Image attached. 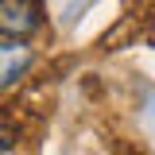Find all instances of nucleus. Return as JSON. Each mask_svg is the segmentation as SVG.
Listing matches in <instances>:
<instances>
[{"label": "nucleus", "mask_w": 155, "mask_h": 155, "mask_svg": "<svg viewBox=\"0 0 155 155\" xmlns=\"http://www.w3.org/2000/svg\"><path fill=\"white\" fill-rule=\"evenodd\" d=\"M39 27L35 0H0V35L4 39H27Z\"/></svg>", "instance_id": "obj_1"}, {"label": "nucleus", "mask_w": 155, "mask_h": 155, "mask_svg": "<svg viewBox=\"0 0 155 155\" xmlns=\"http://www.w3.org/2000/svg\"><path fill=\"white\" fill-rule=\"evenodd\" d=\"M12 143H16V136H12V132H4V128H0V151H8Z\"/></svg>", "instance_id": "obj_2"}]
</instances>
